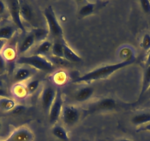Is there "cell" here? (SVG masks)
Instances as JSON below:
<instances>
[{"label":"cell","mask_w":150,"mask_h":141,"mask_svg":"<svg viewBox=\"0 0 150 141\" xmlns=\"http://www.w3.org/2000/svg\"><path fill=\"white\" fill-rule=\"evenodd\" d=\"M141 47L145 51L150 50V35L145 34L142 38V41L141 43Z\"/></svg>","instance_id":"obj_25"},{"label":"cell","mask_w":150,"mask_h":141,"mask_svg":"<svg viewBox=\"0 0 150 141\" xmlns=\"http://www.w3.org/2000/svg\"><path fill=\"white\" fill-rule=\"evenodd\" d=\"M34 35L35 39L36 41H42L47 37V31H46L44 29H37L33 33Z\"/></svg>","instance_id":"obj_24"},{"label":"cell","mask_w":150,"mask_h":141,"mask_svg":"<svg viewBox=\"0 0 150 141\" xmlns=\"http://www.w3.org/2000/svg\"><path fill=\"white\" fill-rule=\"evenodd\" d=\"M5 5L4 3V2L2 1H0V16L2 15V14L5 13Z\"/></svg>","instance_id":"obj_32"},{"label":"cell","mask_w":150,"mask_h":141,"mask_svg":"<svg viewBox=\"0 0 150 141\" xmlns=\"http://www.w3.org/2000/svg\"><path fill=\"white\" fill-rule=\"evenodd\" d=\"M16 102L13 99H10L8 97L0 98V109L4 111H12L15 107Z\"/></svg>","instance_id":"obj_16"},{"label":"cell","mask_w":150,"mask_h":141,"mask_svg":"<svg viewBox=\"0 0 150 141\" xmlns=\"http://www.w3.org/2000/svg\"><path fill=\"white\" fill-rule=\"evenodd\" d=\"M9 9L13 21L17 26V27L21 29V30H24L21 16H20V2L16 0L11 1L9 2Z\"/></svg>","instance_id":"obj_9"},{"label":"cell","mask_w":150,"mask_h":141,"mask_svg":"<svg viewBox=\"0 0 150 141\" xmlns=\"http://www.w3.org/2000/svg\"><path fill=\"white\" fill-rule=\"evenodd\" d=\"M147 91H149V93H150V86H149V88H148V90H147Z\"/></svg>","instance_id":"obj_39"},{"label":"cell","mask_w":150,"mask_h":141,"mask_svg":"<svg viewBox=\"0 0 150 141\" xmlns=\"http://www.w3.org/2000/svg\"><path fill=\"white\" fill-rule=\"evenodd\" d=\"M4 55L7 60H13L16 57V52L13 49L8 48L4 51Z\"/></svg>","instance_id":"obj_27"},{"label":"cell","mask_w":150,"mask_h":141,"mask_svg":"<svg viewBox=\"0 0 150 141\" xmlns=\"http://www.w3.org/2000/svg\"><path fill=\"white\" fill-rule=\"evenodd\" d=\"M138 131H148V132H150V123L146 124V126H143V127L140 128Z\"/></svg>","instance_id":"obj_33"},{"label":"cell","mask_w":150,"mask_h":141,"mask_svg":"<svg viewBox=\"0 0 150 141\" xmlns=\"http://www.w3.org/2000/svg\"><path fill=\"white\" fill-rule=\"evenodd\" d=\"M24 107H23V106H21V105H18V106H16L15 108L12 110V113H13V114L16 115L20 114V113H21L24 111Z\"/></svg>","instance_id":"obj_30"},{"label":"cell","mask_w":150,"mask_h":141,"mask_svg":"<svg viewBox=\"0 0 150 141\" xmlns=\"http://www.w3.org/2000/svg\"><path fill=\"white\" fill-rule=\"evenodd\" d=\"M66 76L64 73L60 72L58 74H56L54 76V80L57 83H59V84H62V83H64V82L66 81Z\"/></svg>","instance_id":"obj_29"},{"label":"cell","mask_w":150,"mask_h":141,"mask_svg":"<svg viewBox=\"0 0 150 141\" xmlns=\"http://www.w3.org/2000/svg\"><path fill=\"white\" fill-rule=\"evenodd\" d=\"M39 84L40 81L38 80H35L30 82L27 84V87H26V90H27V94H33V93H35L36 91V90L38 88Z\"/></svg>","instance_id":"obj_23"},{"label":"cell","mask_w":150,"mask_h":141,"mask_svg":"<svg viewBox=\"0 0 150 141\" xmlns=\"http://www.w3.org/2000/svg\"><path fill=\"white\" fill-rule=\"evenodd\" d=\"M143 11L146 14H150V2L149 0H141L140 1Z\"/></svg>","instance_id":"obj_26"},{"label":"cell","mask_w":150,"mask_h":141,"mask_svg":"<svg viewBox=\"0 0 150 141\" xmlns=\"http://www.w3.org/2000/svg\"><path fill=\"white\" fill-rule=\"evenodd\" d=\"M93 87H85L83 88L80 89L76 93L75 96V99L79 102H84L87 101L88 99H90L93 95Z\"/></svg>","instance_id":"obj_10"},{"label":"cell","mask_w":150,"mask_h":141,"mask_svg":"<svg viewBox=\"0 0 150 141\" xmlns=\"http://www.w3.org/2000/svg\"><path fill=\"white\" fill-rule=\"evenodd\" d=\"M52 134L55 137L62 141H70L66 129L61 126H55L52 129Z\"/></svg>","instance_id":"obj_18"},{"label":"cell","mask_w":150,"mask_h":141,"mask_svg":"<svg viewBox=\"0 0 150 141\" xmlns=\"http://www.w3.org/2000/svg\"><path fill=\"white\" fill-rule=\"evenodd\" d=\"M52 48V44L49 41H44L35 50L34 54L41 56L42 54H47Z\"/></svg>","instance_id":"obj_21"},{"label":"cell","mask_w":150,"mask_h":141,"mask_svg":"<svg viewBox=\"0 0 150 141\" xmlns=\"http://www.w3.org/2000/svg\"><path fill=\"white\" fill-rule=\"evenodd\" d=\"M57 90L51 85L44 87L41 95V104L45 111H50V107L55 99Z\"/></svg>","instance_id":"obj_7"},{"label":"cell","mask_w":150,"mask_h":141,"mask_svg":"<svg viewBox=\"0 0 150 141\" xmlns=\"http://www.w3.org/2000/svg\"><path fill=\"white\" fill-rule=\"evenodd\" d=\"M0 96H1V97H8L7 93L2 88H0Z\"/></svg>","instance_id":"obj_35"},{"label":"cell","mask_w":150,"mask_h":141,"mask_svg":"<svg viewBox=\"0 0 150 141\" xmlns=\"http://www.w3.org/2000/svg\"><path fill=\"white\" fill-rule=\"evenodd\" d=\"M118 104L115 99L111 98H105L90 105L86 111V114H92L99 111H108L117 108Z\"/></svg>","instance_id":"obj_4"},{"label":"cell","mask_w":150,"mask_h":141,"mask_svg":"<svg viewBox=\"0 0 150 141\" xmlns=\"http://www.w3.org/2000/svg\"><path fill=\"white\" fill-rule=\"evenodd\" d=\"M16 32V28L13 26H5L0 28V39L9 40L13 36Z\"/></svg>","instance_id":"obj_17"},{"label":"cell","mask_w":150,"mask_h":141,"mask_svg":"<svg viewBox=\"0 0 150 141\" xmlns=\"http://www.w3.org/2000/svg\"><path fill=\"white\" fill-rule=\"evenodd\" d=\"M1 129H2V123L0 122V131H1Z\"/></svg>","instance_id":"obj_38"},{"label":"cell","mask_w":150,"mask_h":141,"mask_svg":"<svg viewBox=\"0 0 150 141\" xmlns=\"http://www.w3.org/2000/svg\"><path fill=\"white\" fill-rule=\"evenodd\" d=\"M150 86V66H147L145 70V72L144 74V78H143L142 88H141V93H140L139 99L142 97L143 95L147 91L149 87Z\"/></svg>","instance_id":"obj_19"},{"label":"cell","mask_w":150,"mask_h":141,"mask_svg":"<svg viewBox=\"0 0 150 141\" xmlns=\"http://www.w3.org/2000/svg\"><path fill=\"white\" fill-rule=\"evenodd\" d=\"M15 93L18 96H25L27 93V90H26V87H23V86L18 85L16 86L15 87Z\"/></svg>","instance_id":"obj_28"},{"label":"cell","mask_w":150,"mask_h":141,"mask_svg":"<svg viewBox=\"0 0 150 141\" xmlns=\"http://www.w3.org/2000/svg\"><path fill=\"white\" fill-rule=\"evenodd\" d=\"M16 63L20 65L29 66L34 68L35 69L42 71H50L54 69V65L52 62L43 57L42 56L35 54L30 56H21L16 60Z\"/></svg>","instance_id":"obj_2"},{"label":"cell","mask_w":150,"mask_h":141,"mask_svg":"<svg viewBox=\"0 0 150 141\" xmlns=\"http://www.w3.org/2000/svg\"><path fill=\"white\" fill-rule=\"evenodd\" d=\"M44 15L47 20L50 32L54 38H62L63 35V29L57 21L53 8L51 6L47 7L44 11Z\"/></svg>","instance_id":"obj_3"},{"label":"cell","mask_w":150,"mask_h":141,"mask_svg":"<svg viewBox=\"0 0 150 141\" xmlns=\"http://www.w3.org/2000/svg\"><path fill=\"white\" fill-rule=\"evenodd\" d=\"M34 135L27 127H20L14 131L6 141H33Z\"/></svg>","instance_id":"obj_8"},{"label":"cell","mask_w":150,"mask_h":141,"mask_svg":"<svg viewBox=\"0 0 150 141\" xmlns=\"http://www.w3.org/2000/svg\"><path fill=\"white\" fill-rule=\"evenodd\" d=\"M20 16L21 18L24 21H31L33 18V11L28 4L20 2Z\"/></svg>","instance_id":"obj_14"},{"label":"cell","mask_w":150,"mask_h":141,"mask_svg":"<svg viewBox=\"0 0 150 141\" xmlns=\"http://www.w3.org/2000/svg\"><path fill=\"white\" fill-rule=\"evenodd\" d=\"M35 39L33 34H30L26 36L22 41L21 44H20L19 48H18V53L22 54V53L28 51L35 44Z\"/></svg>","instance_id":"obj_13"},{"label":"cell","mask_w":150,"mask_h":141,"mask_svg":"<svg viewBox=\"0 0 150 141\" xmlns=\"http://www.w3.org/2000/svg\"><path fill=\"white\" fill-rule=\"evenodd\" d=\"M52 52L53 56L56 58L64 59L63 55V42H60L59 41H56L52 44Z\"/></svg>","instance_id":"obj_22"},{"label":"cell","mask_w":150,"mask_h":141,"mask_svg":"<svg viewBox=\"0 0 150 141\" xmlns=\"http://www.w3.org/2000/svg\"><path fill=\"white\" fill-rule=\"evenodd\" d=\"M80 111L76 107L70 105H66L63 107L61 118L63 123L68 126H73L80 118Z\"/></svg>","instance_id":"obj_5"},{"label":"cell","mask_w":150,"mask_h":141,"mask_svg":"<svg viewBox=\"0 0 150 141\" xmlns=\"http://www.w3.org/2000/svg\"><path fill=\"white\" fill-rule=\"evenodd\" d=\"M97 4L98 2H96V3H89V2H88L87 4L83 5L81 9L80 10L79 16L80 17H86L92 14L96 10V7L97 6Z\"/></svg>","instance_id":"obj_20"},{"label":"cell","mask_w":150,"mask_h":141,"mask_svg":"<svg viewBox=\"0 0 150 141\" xmlns=\"http://www.w3.org/2000/svg\"><path fill=\"white\" fill-rule=\"evenodd\" d=\"M5 44H6V41H5V40L0 39V52L2 51L3 48L5 47Z\"/></svg>","instance_id":"obj_34"},{"label":"cell","mask_w":150,"mask_h":141,"mask_svg":"<svg viewBox=\"0 0 150 141\" xmlns=\"http://www.w3.org/2000/svg\"><path fill=\"white\" fill-rule=\"evenodd\" d=\"M146 65H147V66H150V50H149V54H148V56H147Z\"/></svg>","instance_id":"obj_36"},{"label":"cell","mask_w":150,"mask_h":141,"mask_svg":"<svg viewBox=\"0 0 150 141\" xmlns=\"http://www.w3.org/2000/svg\"><path fill=\"white\" fill-rule=\"evenodd\" d=\"M63 55L64 59L69 62L79 63L82 61V58L77 54L74 52L66 44L63 43Z\"/></svg>","instance_id":"obj_11"},{"label":"cell","mask_w":150,"mask_h":141,"mask_svg":"<svg viewBox=\"0 0 150 141\" xmlns=\"http://www.w3.org/2000/svg\"><path fill=\"white\" fill-rule=\"evenodd\" d=\"M63 102L62 99L61 93L59 90H57L56 93L55 99L54 102L52 104L50 110L49 111V118H50V122L51 123H54L57 121L61 115L62 110H63Z\"/></svg>","instance_id":"obj_6"},{"label":"cell","mask_w":150,"mask_h":141,"mask_svg":"<svg viewBox=\"0 0 150 141\" xmlns=\"http://www.w3.org/2000/svg\"><path fill=\"white\" fill-rule=\"evenodd\" d=\"M33 75V71L26 68H19L14 74V80L17 82L28 80Z\"/></svg>","instance_id":"obj_12"},{"label":"cell","mask_w":150,"mask_h":141,"mask_svg":"<svg viewBox=\"0 0 150 141\" xmlns=\"http://www.w3.org/2000/svg\"><path fill=\"white\" fill-rule=\"evenodd\" d=\"M135 59L131 60H127V61L123 60V61L120 62V63L111 65H107V66L99 67L98 68L94 69L93 70H91L90 72L86 73V74L77 77L74 80V82H93L96 81V80L108 78V77L112 75L113 73H115L117 70L124 68L132 64L135 61Z\"/></svg>","instance_id":"obj_1"},{"label":"cell","mask_w":150,"mask_h":141,"mask_svg":"<svg viewBox=\"0 0 150 141\" xmlns=\"http://www.w3.org/2000/svg\"><path fill=\"white\" fill-rule=\"evenodd\" d=\"M131 121L134 125H136V126L150 123V112L135 115L132 118Z\"/></svg>","instance_id":"obj_15"},{"label":"cell","mask_w":150,"mask_h":141,"mask_svg":"<svg viewBox=\"0 0 150 141\" xmlns=\"http://www.w3.org/2000/svg\"><path fill=\"white\" fill-rule=\"evenodd\" d=\"M118 141H133L132 140H129V139H121Z\"/></svg>","instance_id":"obj_37"},{"label":"cell","mask_w":150,"mask_h":141,"mask_svg":"<svg viewBox=\"0 0 150 141\" xmlns=\"http://www.w3.org/2000/svg\"><path fill=\"white\" fill-rule=\"evenodd\" d=\"M80 141H89L88 140H80Z\"/></svg>","instance_id":"obj_40"},{"label":"cell","mask_w":150,"mask_h":141,"mask_svg":"<svg viewBox=\"0 0 150 141\" xmlns=\"http://www.w3.org/2000/svg\"><path fill=\"white\" fill-rule=\"evenodd\" d=\"M6 67L5 59L2 54H0V71H3Z\"/></svg>","instance_id":"obj_31"}]
</instances>
